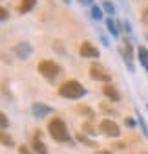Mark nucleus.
Here are the masks:
<instances>
[{
  "label": "nucleus",
  "mask_w": 148,
  "mask_h": 154,
  "mask_svg": "<svg viewBox=\"0 0 148 154\" xmlns=\"http://www.w3.org/2000/svg\"><path fill=\"white\" fill-rule=\"evenodd\" d=\"M0 140H2V145H4V147H13V145H15L13 138L7 136V132H2V134H0Z\"/></svg>",
  "instance_id": "f3484780"
},
{
  "label": "nucleus",
  "mask_w": 148,
  "mask_h": 154,
  "mask_svg": "<svg viewBox=\"0 0 148 154\" xmlns=\"http://www.w3.org/2000/svg\"><path fill=\"white\" fill-rule=\"evenodd\" d=\"M62 2H66V4H70V0H62Z\"/></svg>",
  "instance_id": "473e14b6"
},
{
  "label": "nucleus",
  "mask_w": 148,
  "mask_h": 154,
  "mask_svg": "<svg viewBox=\"0 0 148 154\" xmlns=\"http://www.w3.org/2000/svg\"><path fill=\"white\" fill-rule=\"evenodd\" d=\"M124 125L132 128V127H135V121H134V119H130V118H124Z\"/></svg>",
  "instance_id": "bb28decb"
},
{
  "label": "nucleus",
  "mask_w": 148,
  "mask_h": 154,
  "mask_svg": "<svg viewBox=\"0 0 148 154\" xmlns=\"http://www.w3.org/2000/svg\"><path fill=\"white\" fill-rule=\"evenodd\" d=\"M7 17H9V11L6 8H2L0 9V18H2V20H7Z\"/></svg>",
  "instance_id": "b1692460"
},
{
  "label": "nucleus",
  "mask_w": 148,
  "mask_h": 154,
  "mask_svg": "<svg viewBox=\"0 0 148 154\" xmlns=\"http://www.w3.org/2000/svg\"><path fill=\"white\" fill-rule=\"evenodd\" d=\"M90 77L93 81H101V83H110L112 81V75H110V72H106V68L99 63H93L90 66Z\"/></svg>",
  "instance_id": "20e7f679"
},
{
  "label": "nucleus",
  "mask_w": 148,
  "mask_h": 154,
  "mask_svg": "<svg viewBox=\"0 0 148 154\" xmlns=\"http://www.w3.org/2000/svg\"><path fill=\"white\" fill-rule=\"evenodd\" d=\"M101 108H102V110H104V112H108V114H117V112H115V110H114V108H110V106H108V105H104V103H102V105H101Z\"/></svg>",
  "instance_id": "a878e982"
},
{
  "label": "nucleus",
  "mask_w": 148,
  "mask_h": 154,
  "mask_svg": "<svg viewBox=\"0 0 148 154\" xmlns=\"http://www.w3.org/2000/svg\"><path fill=\"white\" fill-rule=\"evenodd\" d=\"M91 18H93V20H101L102 18V9L97 8V6H91Z\"/></svg>",
  "instance_id": "a211bd4d"
},
{
  "label": "nucleus",
  "mask_w": 148,
  "mask_h": 154,
  "mask_svg": "<svg viewBox=\"0 0 148 154\" xmlns=\"http://www.w3.org/2000/svg\"><path fill=\"white\" fill-rule=\"evenodd\" d=\"M0 125H2V128H4V130H6V128H7V125H9V123H7V116H6L4 112L0 114Z\"/></svg>",
  "instance_id": "4be33fe9"
},
{
  "label": "nucleus",
  "mask_w": 148,
  "mask_h": 154,
  "mask_svg": "<svg viewBox=\"0 0 148 154\" xmlns=\"http://www.w3.org/2000/svg\"><path fill=\"white\" fill-rule=\"evenodd\" d=\"M82 130H88L86 134H97V128H93L91 123H82Z\"/></svg>",
  "instance_id": "412c9836"
},
{
  "label": "nucleus",
  "mask_w": 148,
  "mask_h": 154,
  "mask_svg": "<svg viewBox=\"0 0 148 154\" xmlns=\"http://www.w3.org/2000/svg\"><path fill=\"white\" fill-rule=\"evenodd\" d=\"M123 28H124V31H126V33H130V31H132V26H130V22H124V24H123Z\"/></svg>",
  "instance_id": "cd10ccee"
},
{
  "label": "nucleus",
  "mask_w": 148,
  "mask_h": 154,
  "mask_svg": "<svg viewBox=\"0 0 148 154\" xmlns=\"http://www.w3.org/2000/svg\"><path fill=\"white\" fill-rule=\"evenodd\" d=\"M18 154H33V152H31V149H29V147L20 145V147H18Z\"/></svg>",
  "instance_id": "5701e85b"
},
{
  "label": "nucleus",
  "mask_w": 148,
  "mask_h": 154,
  "mask_svg": "<svg viewBox=\"0 0 148 154\" xmlns=\"http://www.w3.org/2000/svg\"><path fill=\"white\" fill-rule=\"evenodd\" d=\"M141 154H148V152H141Z\"/></svg>",
  "instance_id": "72a5a7b5"
},
{
  "label": "nucleus",
  "mask_w": 148,
  "mask_h": 154,
  "mask_svg": "<svg viewBox=\"0 0 148 154\" xmlns=\"http://www.w3.org/2000/svg\"><path fill=\"white\" fill-rule=\"evenodd\" d=\"M137 121H139V125H141V128H143V134L144 136H148V128H146V123H144V119H143V116L137 112Z\"/></svg>",
  "instance_id": "aec40b11"
},
{
  "label": "nucleus",
  "mask_w": 148,
  "mask_h": 154,
  "mask_svg": "<svg viewBox=\"0 0 148 154\" xmlns=\"http://www.w3.org/2000/svg\"><path fill=\"white\" fill-rule=\"evenodd\" d=\"M75 112H79V114L86 116L88 119H93V118H95V112L91 110L90 106H86V105H77V106H75Z\"/></svg>",
  "instance_id": "4468645a"
},
{
  "label": "nucleus",
  "mask_w": 148,
  "mask_h": 154,
  "mask_svg": "<svg viewBox=\"0 0 148 154\" xmlns=\"http://www.w3.org/2000/svg\"><path fill=\"white\" fill-rule=\"evenodd\" d=\"M79 53L82 55V57H88V59H93V57H99V50L91 44V42H88V41H84L81 46H79Z\"/></svg>",
  "instance_id": "0eeeda50"
},
{
  "label": "nucleus",
  "mask_w": 148,
  "mask_h": 154,
  "mask_svg": "<svg viewBox=\"0 0 148 154\" xmlns=\"http://www.w3.org/2000/svg\"><path fill=\"white\" fill-rule=\"evenodd\" d=\"M99 130H101V134H104V136H108V138H119L121 136L119 125L115 121H112V119H102L99 123Z\"/></svg>",
  "instance_id": "39448f33"
},
{
  "label": "nucleus",
  "mask_w": 148,
  "mask_h": 154,
  "mask_svg": "<svg viewBox=\"0 0 148 154\" xmlns=\"http://www.w3.org/2000/svg\"><path fill=\"white\" fill-rule=\"evenodd\" d=\"M31 147H33V150H35L37 154H48V149H46V145L42 143V140H40L39 136H35V138H33Z\"/></svg>",
  "instance_id": "9b49d317"
},
{
  "label": "nucleus",
  "mask_w": 148,
  "mask_h": 154,
  "mask_svg": "<svg viewBox=\"0 0 148 154\" xmlns=\"http://www.w3.org/2000/svg\"><path fill=\"white\" fill-rule=\"evenodd\" d=\"M123 59H124V64L128 66V70H130V72L135 70V66H134V51H132V44H130V42H124Z\"/></svg>",
  "instance_id": "6e6552de"
},
{
  "label": "nucleus",
  "mask_w": 148,
  "mask_h": 154,
  "mask_svg": "<svg viewBox=\"0 0 148 154\" xmlns=\"http://www.w3.org/2000/svg\"><path fill=\"white\" fill-rule=\"evenodd\" d=\"M39 72L42 73V77L53 81V79H57V77H59L61 66H59L57 63H53V61H40V63H39Z\"/></svg>",
  "instance_id": "7ed1b4c3"
},
{
  "label": "nucleus",
  "mask_w": 148,
  "mask_h": 154,
  "mask_svg": "<svg viewBox=\"0 0 148 154\" xmlns=\"http://www.w3.org/2000/svg\"><path fill=\"white\" fill-rule=\"evenodd\" d=\"M114 147H117V149H124V147H126V145H124V143H115V145H114Z\"/></svg>",
  "instance_id": "7c9ffc66"
},
{
  "label": "nucleus",
  "mask_w": 148,
  "mask_h": 154,
  "mask_svg": "<svg viewBox=\"0 0 148 154\" xmlns=\"http://www.w3.org/2000/svg\"><path fill=\"white\" fill-rule=\"evenodd\" d=\"M53 46H55V48H57V51H61V53H64V50H62V46H61V42H59V41H57V42H55Z\"/></svg>",
  "instance_id": "c85d7f7f"
},
{
  "label": "nucleus",
  "mask_w": 148,
  "mask_h": 154,
  "mask_svg": "<svg viewBox=\"0 0 148 154\" xmlns=\"http://www.w3.org/2000/svg\"><path fill=\"white\" fill-rule=\"evenodd\" d=\"M37 4V0H20V6H18V13H29Z\"/></svg>",
  "instance_id": "ddd939ff"
},
{
  "label": "nucleus",
  "mask_w": 148,
  "mask_h": 154,
  "mask_svg": "<svg viewBox=\"0 0 148 154\" xmlns=\"http://www.w3.org/2000/svg\"><path fill=\"white\" fill-rule=\"evenodd\" d=\"M59 94L62 95V97H66V99H79V97H82V95L86 94V90H84V86L79 81L71 79V81H66V83L61 85Z\"/></svg>",
  "instance_id": "f03ea898"
},
{
  "label": "nucleus",
  "mask_w": 148,
  "mask_h": 154,
  "mask_svg": "<svg viewBox=\"0 0 148 154\" xmlns=\"http://www.w3.org/2000/svg\"><path fill=\"white\" fill-rule=\"evenodd\" d=\"M48 132L51 140L59 141V143H64V141H70V132H68V127L66 123L61 119V118H51L49 123H48Z\"/></svg>",
  "instance_id": "f257e3e1"
},
{
  "label": "nucleus",
  "mask_w": 148,
  "mask_h": 154,
  "mask_svg": "<svg viewBox=\"0 0 148 154\" xmlns=\"http://www.w3.org/2000/svg\"><path fill=\"white\" fill-rule=\"evenodd\" d=\"M75 138H77V141H81V143H84V145H88V147H97V143H95L93 140H90L88 136H84L82 132H77Z\"/></svg>",
  "instance_id": "2eb2a0df"
},
{
  "label": "nucleus",
  "mask_w": 148,
  "mask_h": 154,
  "mask_svg": "<svg viewBox=\"0 0 148 154\" xmlns=\"http://www.w3.org/2000/svg\"><path fill=\"white\" fill-rule=\"evenodd\" d=\"M137 57H139L141 66L148 72V50H146L144 46H139V50H137Z\"/></svg>",
  "instance_id": "f8f14e48"
},
{
  "label": "nucleus",
  "mask_w": 148,
  "mask_h": 154,
  "mask_svg": "<svg viewBox=\"0 0 148 154\" xmlns=\"http://www.w3.org/2000/svg\"><path fill=\"white\" fill-rule=\"evenodd\" d=\"M31 112H33V116H35L37 119H42V118H46L48 114L53 112V108H51V106H46L44 103H33Z\"/></svg>",
  "instance_id": "1a4fd4ad"
},
{
  "label": "nucleus",
  "mask_w": 148,
  "mask_h": 154,
  "mask_svg": "<svg viewBox=\"0 0 148 154\" xmlns=\"http://www.w3.org/2000/svg\"><path fill=\"white\" fill-rule=\"evenodd\" d=\"M141 22L143 24H148V8L143 11V17H141Z\"/></svg>",
  "instance_id": "393cba45"
},
{
  "label": "nucleus",
  "mask_w": 148,
  "mask_h": 154,
  "mask_svg": "<svg viewBox=\"0 0 148 154\" xmlns=\"http://www.w3.org/2000/svg\"><path fill=\"white\" fill-rule=\"evenodd\" d=\"M13 51H15V55L18 57V59H29L31 57V53H33V48H31V44H28V42H20V44H16L15 48H13Z\"/></svg>",
  "instance_id": "423d86ee"
},
{
  "label": "nucleus",
  "mask_w": 148,
  "mask_h": 154,
  "mask_svg": "<svg viewBox=\"0 0 148 154\" xmlns=\"http://www.w3.org/2000/svg\"><path fill=\"white\" fill-rule=\"evenodd\" d=\"M102 9H104L108 15H114V13H115V8H114V4H112V2H108V0H106L104 4H102Z\"/></svg>",
  "instance_id": "6ab92c4d"
},
{
  "label": "nucleus",
  "mask_w": 148,
  "mask_h": 154,
  "mask_svg": "<svg viewBox=\"0 0 148 154\" xmlns=\"http://www.w3.org/2000/svg\"><path fill=\"white\" fill-rule=\"evenodd\" d=\"M102 94L106 95L108 99H112V101H119V99H121V94H119L112 85H104V86H102Z\"/></svg>",
  "instance_id": "9d476101"
},
{
  "label": "nucleus",
  "mask_w": 148,
  "mask_h": 154,
  "mask_svg": "<svg viewBox=\"0 0 148 154\" xmlns=\"http://www.w3.org/2000/svg\"><path fill=\"white\" fill-rule=\"evenodd\" d=\"M106 29L112 33V37H119V29H117V24L112 20V18H106Z\"/></svg>",
  "instance_id": "dca6fc26"
},
{
  "label": "nucleus",
  "mask_w": 148,
  "mask_h": 154,
  "mask_svg": "<svg viewBox=\"0 0 148 154\" xmlns=\"http://www.w3.org/2000/svg\"><path fill=\"white\" fill-rule=\"evenodd\" d=\"M93 154H114V152H110V150H95Z\"/></svg>",
  "instance_id": "c756f323"
},
{
  "label": "nucleus",
  "mask_w": 148,
  "mask_h": 154,
  "mask_svg": "<svg viewBox=\"0 0 148 154\" xmlns=\"http://www.w3.org/2000/svg\"><path fill=\"white\" fill-rule=\"evenodd\" d=\"M81 2H82V4H91L93 0H81Z\"/></svg>",
  "instance_id": "2f4dec72"
}]
</instances>
